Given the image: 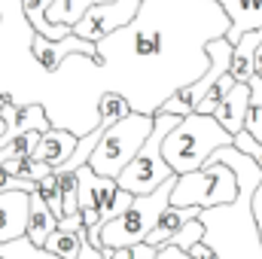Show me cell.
<instances>
[{"mask_svg": "<svg viewBox=\"0 0 262 259\" xmlns=\"http://www.w3.org/2000/svg\"><path fill=\"white\" fill-rule=\"evenodd\" d=\"M232 18L220 0H143L125 28L98 40L89 89L125 95L134 113L156 116L162 104L210 67L207 43L229 37Z\"/></svg>", "mask_w": 262, "mask_h": 259, "instance_id": "1", "label": "cell"}, {"mask_svg": "<svg viewBox=\"0 0 262 259\" xmlns=\"http://www.w3.org/2000/svg\"><path fill=\"white\" fill-rule=\"evenodd\" d=\"M207 162H226L238 174L241 192L232 204L201 210L204 241L216 250L220 259H262V238L253 217V192L262 183V168L241 149L220 146Z\"/></svg>", "mask_w": 262, "mask_h": 259, "instance_id": "2", "label": "cell"}, {"mask_svg": "<svg viewBox=\"0 0 262 259\" xmlns=\"http://www.w3.org/2000/svg\"><path fill=\"white\" fill-rule=\"evenodd\" d=\"M37 28L21 0H0V95L12 104H46L52 76L34 58Z\"/></svg>", "mask_w": 262, "mask_h": 259, "instance_id": "3", "label": "cell"}, {"mask_svg": "<svg viewBox=\"0 0 262 259\" xmlns=\"http://www.w3.org/2000/svg\"><path fill=\"white\" fill-rule=\"evenodd\" d=\"M232 143H235V134L223 128L213 113H189L168 131L162 153L174 168V174H189L207 165L213 149L232 146Z\"/></svg>", "mask_w": 262, "mask_h": 259, "instance_id": "4", "label": "cell"}, {"mask_svg": "<svg viewBox=\"0 0 262 259\" xmlns=\"http://www.w3.org/2000/svg\"><path fill=\"white\" fill-rule=\"evenodd\" d=\"M152 128H156V116H149V113H131L113 128H107L89 159L92 171L104 174V177H119L131 165V159L140 153V146L146 143Z\"/></svg>", "mask_w": 262, "mask_h": 259, "instance_id": "5", "label": "cell"}, {"mask_svg": "<svg viewBox=\"0 0 262 259\" xmlns=\"http://www.w3.org/2000/svg\"><path fill=\"white\" fill-rule=\"evenodd\" d=\"M180 119H183V116H171V113H159V116H156L152 134L146 137V143L140 146V153L131 159L128 168L116 177L122 189H128L131 195H146V192H156V189H159L162 183H168L171 177H177L174 168L168 165L162 146H165L168 131L174 128Z\"/></svg>", "mask_w": 262, "mask_h": 259, "instance_id": "6", "label": "cell"}, {"mask_svg": "<svg viewBox=\"0 0 262 259\" xmlns=\"http://www.w3.org/2000/svg\"><path fill=\"white\" fill-rule=\"evenodd\" d=\"M241 192L238 174L232 171V165L226 162H207L204 168L189 171V174H177L171 204L180 207H220V204H232Z\"/></svg>", "mask_w": 262, "mask_h": 259, "instance_id": "7", "label": "cell"}, {"mask_svg": "<svg viewBox=\"0 0 262 259\" xmlns=\"http://www.w3.org/2000/svg\"><path fill=\"white\" fill-rule=\"evenodd\" d=\"M174 183H177V177H171L168 183H162L156 192L137 195L122 217H116L113 223H107L104 232H101V250H104V247H131V244L146 241V235L156 229L159 217H162L165 207L171 204Z\"/></svg>", "mask_w": 262, "mask_h": 259, "instance_id": "8", "label": "cell"}, {"mask_svg": "<svg viewBox=\"0 0 262 259\" xmlns=\"http://www.w3.org/2000/svg\"><path fill=\"white\" fill-rule=\"evenodd\" d=\"M140 3L143 0H110V3H98V6H92L82 15V21L73 28V34L82 37V40L98 43L107 34H113V31L125 28L128 21H134V15L140 12Z\"/></svg>", "mask_w": 262, "mask_h": 259, "instance_id": "9", "label": "cell"}, {"mask_svg": "<svg viewBox=\"0 0 262 259\" xmlns=\"http://www.w3.org/2000/svg\"><path fill=\"white\" fill-rule=\"evenodd\" d=\"M76 52L98 58V43L82 40V37H76L73 31H70L67 37H61V40H49V37H43V34L34 37V58L46 67L49 73H55V70L61 67V61L70 58V55H76Z\"/></svg>", "mask_w": 262, "mask_h": 259, "instance_id": "10", "label": "cell"}, {"mask_svg": "<svg viewBox=\"0 0 262 259\" xmlns=\"http://www.w3.org/2000/svg\"><path fill=\"white\" fill-rule=\"evenodd\" d=\"M76 174H79V210H82V207H98V210H101V223H104L107 210L116 204V198L122 192L119 180H116V177L95 174L92 165H82Z\"/></svg>", "mask_w": 262, "mask_h": 259, "instance_id": "11", "label": "cell"}, {"mask_svg": "<svg viewBox=\"0 0 262 259\" xmlns=\"http://www.w3.org/2000/svg\"><path fill=\"white\" fill-rule=\"evenodd\" d=\"M31 195L34 192H25V189L0 192V241H15L28 235Z\"/></svg>", "mask_w": 262, "mask_h": 259, "instance_id": "12", "label": "cell"}, {"mask_svg": "<svg viewBox=\"0 0 262 259\" xmlns=\"http://www.w3.org/2000/svg\"><path fill=\"white\" fill-rule=\"evenodd\" d=\"M3 122H6V131L0 134V143H9L15 134H25V131H49L52 128V119L46 113L43 104H12L9 98L3 101V110H0Z\"/></svg>", "mask_w": 262, "mask_h": 259, "instance_id": "13", "label": "cell"}, {"mask_svg": "<svg viewBox=\"0 0 262 259\" xmlns=\"http://www.w3.org/2000/svg\"><path fill=\"white\" fill-rule=\"evenodd\" d=\"M247 110H250V82H235V89L220 101V107L213 110V116L220 119V125L226 131L238 134V131H244Z\"/></svg>", "mask_w": 262, "mask_h": 259, "instance_id": "14", "label": "cell"}, {"mask_svg": "<svg viewBox=\"0 0 262 259\" xmlns=\"http://www.w3.org/2000/svg\"><path fill=\"white\" fill-rule=\"evenodd\" d=\"M76 143H79V137H76L73 131L52 125L49 131H43V137H40V146H37V153H34V156H37L40 162H49L52 168H61L67 159L73 156Z\"/></svg>", "mask_w": 262, "mask_h": 259, "instance_id": "15", "label": "cell"}, {"mask_svg": "<svg viewBox=\"0 0 262 259\" xmlns=\"http://www.w3.org/2000/svg\"><path fill=\"white\" fill-rule=\"evenodd\" d=\"M201 213V207H180V204H168L165 207V213L159 217V223H156V229L146 235V244H152V247H165L168 244V238L171 235H177L192 217Z\"/></svg>", "mask_w": 262, "mask_h": 259, "instance_id": "16", "label": "cell"}, {"mask_svg": "<svg viewBox=\"0 0 262 259\" xmlns=\"http://www.w3.org/2000/svg\"><path fill=\"white\" fill-rule=\"evenodd\" d=\"M58 217L52 213V207L46 204V198L40 192L31 195V220H28V238L34 244H46V238L58 229Z\"/></svg>", "mask_w": 262, "mask_h": 259, "instance_id": "17", "label": "cell"}, {"mask_svg": "<svg viewBox=\"0 0 262 259\" xmlns=\"http://www.w3.org/2000/svg\"><path fill=\"white\" fill-rule=\"evenodd\" d=\"M98 3H110V0H52L46 18H49L52 25H64V28L73 31V28L82 21V15H85L92 6H98Z\"/></svg>", "mask_w": 262, "mask_h": 259, "instance_id": "18", "label": "cell"}, {"mask_svg": "<svg viewBox=\"0 0 262 259\" xmlns=\"http://www.w3.org/2000/svg\"><path fill=\"white\" fill-rule=\"evenodd\" d=\"M21 3H25V12H28L31 25L37 28V34H43V37H49V40H61V37L70 34V28H64V25H52V21L46 18L52 0H21Z\"/></svg>", "mask_w": 262, "mask_h": 259, "instance_id": "19", "label": "cell"}, {"mask_svg": "<svg viewBox=\"0 0 262 259\" xmlns=\"http://www.w3.org/2000/svg\"><path fill=\"white\" fill-rule=\"evenodd\" d=\"M85 238H89L85 229H82V232H70V229H61V226H58V229L46 238L43 247H49L52 253H58L61 259H76L79 250H82V244H85Z\"/></svg>", "mask_w": 262, "mask_h": 259, "instance_id": "20", "label": "cell"}, {"mask_svg": "<svg viewBox=\"0 0 262 259\" xmlns=\"http://www.w3.org/2000/svg\"><path fill=\"white\" fill-rule=\"evenodd\" d=\"M0 259H61L43 244H34L28 235L15 241H0Z\"/></svg>", "mask_w": 262, "mask_h": 259, "instance_id": "21", "label": "cell"}, {"mask_svg": "<svg viewBox=\"0 0 262 259\" xmlns=\"http://www.w3.org/2000/svg\"><path fill=\"white\" fill-rule=\"evenodd\" d=\"M37 192L46 198V204L52 207V213L58 220H64V195H61V180H58V171L46 174L43 180H37Z\"/></svg>", "mask_w": 262, "mask_h": 259, "instance_id": "22", "label": "cell"}, {"mask_svg": "<svg viewBox=\"0 0 262 259\" xmlns=\"http://www.w3.org/2000/svg\"><path fill=\"white\" fill-rule=\"evenodd\" d=\"M235 82H238V79L232 76V70H229V73H223V76L216 79V85H213V89H210V92L201 98V104H198L195 113H213V110L220 107V101H223V98H226V95L235 89Z\"/></svg>", "mask_w": 262, "mask_h": 259, "instance_id": "23", "label": "cell"}, {"mask_svg": "<svg viewBox=\"0 0 262 259\" xmlns=\"http://www.w3.org/2000/svg\"><path fill=\"white\" fill-rule=\"evenodd\" d=\"M198 241H204V223H201V213L192 217L177 235H171L168 238V244H174V247H183V250H189V247H195Z\"/></svg>", "mask_w": 262, "mask_h": 259, "instance_id": "24", "label": "cell"}, {"mask_svg": "<svg viewBox=\"0 0 262 259\" xmlns=\"http://www.w3.org/2000/svg\"><path fill=\"white\" fill-rule=\"evenodd\" d=\"M76 259H104V250L101 247H95L89 238H85V244H82V250H79V256Z\"/></svg>", "mask_w": 262, "mask_h": 259, "instance_id": "25", "label": "cell"}, {"mask_svg": "<svg viewBox=\"0 0 262 259\" xmlns=\"http://www.w3.org/2000/svg\"><path fill=\"white\" fill-rule=\"evenodd\" d=\"M253 217H256V226H259V238H262V183L253 192Z\"/></svg>", "mask_w": 262, "mask_h": 259, "instance_id": "26", "label": "cell"}, {"mask_svg": "<svg viewBox=\"0 0 262 259\" xmlns=\"http://www.w3.org/2000/svg\"><path fill=\"white\" fill-rule=\"evenodd\" d=\"M110 256L113 259H134V250L131 247H110Z\"/></svg>", "mask_w": 262, "mask_h": 259, "instance_id": "27", "label": "cell"}, {"mask_svg": "<svg viewBox=\"0 0 262 259\" xmlns=\"http://www.w3.org/2000/svg\"><path fill=\"white\" fill-rule=\"evenodd\" d=\"M253 64H256V73L262 76V43L256 46V58H253Z\"/></svg>", "mask_w": 262, "mask_h": 259, "instance_id": "28", "label": "cell"}]
</instances>
